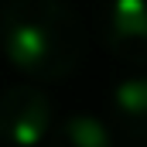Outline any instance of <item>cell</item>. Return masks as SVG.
I'll return each instance as SVG.
<instances>
[{"mask_svg":"<svg viewBox=\"0 0 147 147\" xmlns=\"http://www.w3.org/2000/svg\"><path fill=\"white\" fill-rule=\"evenodd\" d=\"M3 51L21 75L58 82L82 58V28L62 0H7Z\"/></svg>","mask_w":147,"mask_h":147,"instance_id":"obj_1","label":"cell"},{"mask_svg":"<svg viewBox=\"0 0 147 147\" xmlns=\"http://www.w3.org/2000/svg\"><path fill=\"white\" fill-rule=\"evenodd\" d=\"M3 134L14 147H34L51 134V103L34 86H10L0 103Z\"/></svg>","mask_w":147,"mask_h":147,"instance_id":"obj_2","label":"cell"},{"mask_svg":"<svg viewBox=\"0 0 147 147\" xmlns=\"http://www.w3.org/2000/svg\"><path fill=\"white\" fill-rule=\"evenodd\" d=\"M103 41L120 62L147 65V0H110L103 10Z\"/></svg>","mask_w":147,"mask_h":147,"instance_id":"obj_3","label":"cell"},{"mask_svg":"<svg viewBox=\"0 0 147 147\" xmlns=\"http://www.w3.org/2000/svg\"><path fill=\"white\" fill-rule=\"evenodd\" d=\"M113 120L130 140H147V75H130L113 89Z\"/></svg>","mask_w":147,"mask_h":147,"instance_id":"obj_4","label":"cell"},{"mask_svg":"<svg viewBox=\"0 0 147 147\" xmlns=\"http://www.w3.org/2000/svg\"><path fill=\"white\" fill-rule=\"evenodd\" d=\"M45 147H113V134L99 116L75 113L48 134Z\"/></svg>","mask_w":147,"mask_h":147,"instance_id":"obj_5","label":"cell"}]
</instances>
